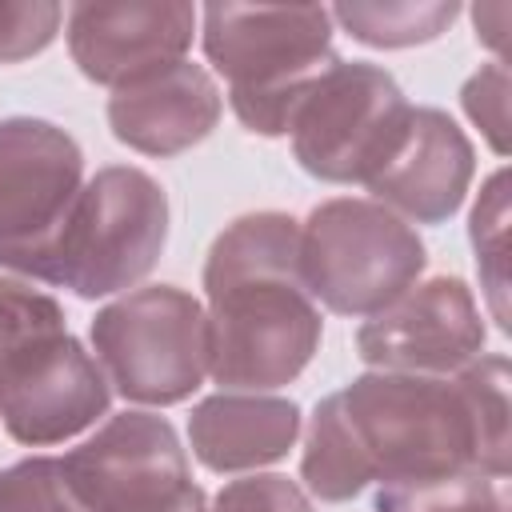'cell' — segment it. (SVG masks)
<instances>
[{
    "instance_id": "cell-1",
    "label": "cell",
    "mask_w": 512,
    "mask_h": 512,
    "mask_svg": "<svg viewBox=\"0 0 512 512\" xmlns=\"http://www.w3.org/2000/svg\"><path fill=\"white\" fill-rule=\"evenodd\" d=\"M444 476H508L504 356H476L456 376L364 372L308 420L300 480L324 504Z\"/></svg>"
},
{
    "instance_id": "cell-2",
    "label": "cell",
    "mask_w": 512,
    "mask_h": 512,
    "mask_svg": "<svg viewBox=\"0 0 512 512\" xmlns=\"http://www.w3.org/2000/svg\"><path fill=\"white\" fill-rule=\"evenodd\" d=\"M208 376L224 392L292 384L320 352L324 320L300 272V220L236 216L204 260Z\"/></svg>"
},
{
    "instance_id": "cell-3",
    "label": "cell",
    "mask_w": 512,
    "mask_h": 512,
    "mask_svg": "<svg viewBox=\"0 0 512 512\" xmlns=\"http://www.w3.org/2000/svg\"><path fill=\"white\" fill-rule=\"evenodd\" d=\"M204 56L228 80L236 120L256 136H288V124L336 60L332 16L320 4H208L200 12Z\"/></svg>"
},
{
    "instance_id": "cell-4",
    "label": "cell",
    "mask_w": 512,
    "mask_h": 512,
    "mask_svg": "<svg viewBox=\"0 0 512 512\" xmlns=\"http://www.w3.org/2000/svg\"><path fill=\"white\" fill-rule=\"evenodd\" d=\"M424 264L416 228L376 200L336 196L300 224L304 284L336 316H376L420 280Z\"/></svg>"
},
{
    "instance_id": "cell-5",
    "label": "cell",
    "mask_w": 512,
    "mask_h": 512,
    "mask_svg": "<svg viewBox=\"0 0 512 512\" xmlns=\"http://www.w3.org/2000/svg\"><path fill=\"white\" fill-rule=\"evenodd\" d=\"M168 244V192L132 164H108L84 180L64 224L48 284L100 300L140 284Z\"/></svg>"
},
{
    "instance_id": "cell-6",
    "label": "cell",
    "mask_w": 512,
    "mask_h": 512,
    "mask_svg": "<svg viewBox=\"0 0 512 512\" xmlns=\"http://www.w3.org/2000/svg\"><path fill=\"white\" fill-rule=\"evenodd\" d=\"M92 348L124 400L168 408L188 400L208 376V316L176 284L132 288L96 312Z\"/></svg>"
},
{
    "instance_id": "cell-7",
    "label": "cell",
    "mask_w": 512,
    "mask_h": 512,
    "mask_svg": "<svg viewBox=\"0 0 512 512\" xmlns=\"http://www.w3.org/2000/svg\"><path fill=\"white\" fill-rule=\"evenodd\" d=\"M412 104L392 72L332 60L300 100L288 132L296 164L324 184H368L400 148Z\"/></svg>"
},
{
    "instance_id": "cell-8",
    "label": "cell",
    "mask_w": 512,
    "mask_h": 512,
    "mask_svg": "<svg viewBox=\"0 0 512 512\" xmlns=\"http://www.w3.org/2000/svg\"><path fill=\"white\" fill-rule=\"evenodd\" d=\"M84 188V152L52 120H0V268L44 280Z\"/></svg>"
},
{
    "instance_id": "cell-9",
    "label": "cell",
    "mask_w": 512,
    "mask_h": 512,
    "mask_svg": "<svg viewBox=\"0 0 512 512\" xmlns=\"http://www.w3.org/2000/svg\"><path fill=\"white\" fill-rule=\"evenodd\" d=\"M60 468L80 512H180L196 492L176 428L152 412L108 416Z\"/></svg>"
},
{
    "instance_id": "cell-10",
    "label": "cell",
    "mask_w": 512,
    "mask_h": 512,
    "mask_svg": "<svg viewBox=\"0 0 512 512\" xmlns=\"http://www.w3.org/2000/svg\"><path fill=\"white\" fill-rule=\"evenodd\" d=\"M484 316L460 276H428L368 316L356 332V356L372 372L448 376L484 348Z\"/></svg>"
},
{
    "instance_id": "cell-11",
    "label": "cell",
    "mask_w": 512,
    "mask_h": 512,
    "mask_svg": "<svg viewBox=\"0 0 512 512\" xmlns=\"http://www.w3.org/2000/svg\"><path fill=\"white\" fill-rule=\"evenodd\" d=\"M112 400L96 356L72 332L40 340L0 372V424L16 444L52 448L92 428Z\"/></svg>"
},
{
    "instance_id": "cell-12",
    "label": "cell",
    "mask_w": 512,
    "mask_h": 512,
    "mask_svg": "<svg viewBox=\"0 0 512 512\" xmlns=\"http://www.w3.org/2000/svg\"><path fill=\"white\" fill-rule=\"evenodd\" d=\"M196 36V8L180 0L72 4L68 52L84 80L120 88L184 60Z\"/></svg>"
},
{
    "instance_id": "cell-13",
    "label": "cell",
    "mask_w": 512,
    "mask_h": 512,
    "mask_svg": "<svg viewBox=\"0 0 512 512\" xmlns=\"http://www.w3.org/2000/svg\"><path fill=\"white\" fill-rule=\"evenodd\" d=\"M472 172L476 152L464 128L440 108H412L400 148L368 180V192L400 220L444 224L460 212Z\"/></svg>"
},
{
    "instance_id": "cell-14",
    "label": "cell",
    "mask_w": 512,
    "mask_h": 512,
    "mask_svg": "<svg viewBox=\"0 0 512 512\" xmlns=\"http://www.w3.org/2000/svg\"><path fill=\"white\" fill-rule=\"evenodd\" d=\"M224 96L204 64L176 60L132 84L112 88L108 128L120 144L144 156H180L208 140L220 124Z\"/></svg>"
},
{
    "instance_id": "cell-15",
    "label": "cell",
    "mask_w": 512,
    "mask_h": 512,
    "mask_svg": "<svg viewBox=\"0 0 512 512\" xmlns=\"http://www.w3.org/2000/svg\"><path fill=\"white\" fill-rule=\"evenodd\" d=\"M300 436V404L264 392H216L188 416L192 456L208 472H252L288 456Z\"/></svg>"
},
{
    "instance_id": "cell-16",
    "label": "cell",
    "mask_w": 512,
    "mask_h": 512,
    "mask_svg": "<svg viewBox=\"0 0 512 512\" xmlns=\"http://www.w3.org/2000/svg\"><path fill=\"white\" fill-rule=\"evenodd\" d=\"M328 16L368 48H412L444 36L460 16V8L448 0H384V4L352 0L328 8Z\"/></svg>"
},
{
    "instance_id": "cell-17",
    "label": "cell",
    "mask_w": 512,
    "mask_h": 512,
    "mask_svg": "<svg viewBox=\"0 0 512 512\" xmlns=\"http://www.w3.org/2000/svg\"><path fill=\"white\" fill-rule=\"evenodd\" d=\"M60 332H68V324L56 296L32 288V280L0 276V372L40 340H52Z\"/></svg>"
},
{
    "instance_id": "cell-18",
    "label": "cell",
    "mask_w": 512,
    "mask_h": 512,
    "mask_svg": "<svg viewBox=\"0 0 512 512\" xmlns=\"http://www.w3.org/2000/svg\"><path fill=\"white\" fill-rule=\"evenodd\" d=\"M372 512H504V496L488 476H444L420 484H388Z\"/></svg>"
},
{
    "instance_id": "cell-19",
    "label": "cell",
    "mask_w": 512,
    "mask_h": 512,
    "mask_svg": "<svg viewBox=\"0 0 512 512\" xmlns=\"http://www.w3.org/2000/svg\"><path fill=\"white\" fill-rule=\"evenodd\" d=\"M508 172H492L476 208H472V220H468V236H472V252H476V268H480V280L488 288V304H492V316L500 320V328L508 332V308H504V292H508V280H504V224H508Z\"/></svg>"
},
{
    "instance_id": "cell-20",
    "label": "cell",
    "mask_w": 512,
    "mask_h": 512,
    "mask_svg": "<svg viewBox=\"0 0 512 512\" xmlns=\"http://www.w3.org/2000/svg\"><path fill=\"white\" fill-rule=\"evenodd\" d=\"M0 512H80L56 456H28L0 472Z\"/></svg>"
},
{
    "instance_id": "cell-21",
    "label": "cell",
    "mask_w": 512,
    "mask_h": 512,
    "mask_svg": "<svg viewBox=\"0 0 512 512\" xmlns=\"http://www.w3.org/2000/svg\"><path fill=\"white\" fill-rule=\"evenodd\" d=\"M60 20H64V8L52 0H24V4L0 0V64L40 56L56 40Z\"/></svg>"
},
{
    "instance_id": "cell-22",
    "label": "cell",
    "mask_w": 512,
    "mask_h": 512,
    "mask_svg": "<svg viewBox=\"0 0 512 512\" xmlns=\"http://www.w3.org/2000/svg\"><path fill=\"white\" fill-rule=\"evenodd\" d=\"M460 104H464L468 120L488 136L492 152L508 156V72L500 60H492L468 76V84L460 88Z\"/></svg>"
},
{
    "instance_id": "cell-23",
    "label": "cell",
    "mask_w": 512,
    "mask_h": 512,
    "mask_svg": "<svg viewBox=\"0 0 512 512\" xmlns=\"http://www.w3.org/2000/svg\"><path fill=\"white\" fill-rule=\"evenodd\" d=\"M208 512H312L304 488L280 472H256L224 484Z\"/></svg>"
},
{
    "instance_id": "cell-24",
    "label": "cell",
    "mask_w": 512,
    "mask_h": 512,
    "mask_svg": "<svg viewBox=\"0 0 512 512\" xmlns=\"http://www.w3.org/2000/svg\"><path fill=\"white\" fill-rule=\"evenodd\" d=\"M180 512H208V504H204V492L196 488V492L184 500V508H180Z\"/></svg>"
}]
</instances>
